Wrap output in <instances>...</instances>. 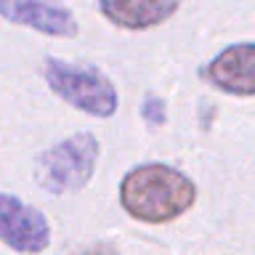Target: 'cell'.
<instances>
[{
	"instance_id": "9c48e42d",
	"label": "cell",
	"mask_w": 255,
	"mask_h": 255,
	"mask_svg": "<svg viewBox=\"0 0 255 255\" xmlns=\"http://www.w3.org/2000/svg\"><path fill=\"white\" fill-rule=\"evenodd\" d=\"M80 255H123V253H117L115 247H109V245H96V247H91V250H85Z\"/></svg>"
},
{
	"instance_id": "6da1fadb",
	"label": "cell",
	"mask_w": 255,
	"mask_h": 255,
	"mask_svg": "<svg viewBox=\"0 0 255 255\" xmlns=\"http://www.w3.org/2000/svg\"><path fill=\"white\" fill-rule=\"evenodd\" d=\"M197 186L186 173L165 162H146L120 181V205L141 223H167L194 205Z\"/></svg>"
},
{
	"instance_id": "7a4b0ae2",
	"label": "cell",
	"mask_w": 255,
	"mask_h": 255,
	"mask_svg": "<svg viewBox=\"0 0 255 255\" xmlns=\"http://www.w3.org/2000/svg\"><path fill=\"white\" fill-rule=\"evenodd\" d=\"M45 83L69 107L93 117H112L117 112V91L99 67L64 59L45 61Z\"/></svg>"
},
{
	"instance_id": "52a82bcc",
	"label": "cell",
	"mask_w": 255,
	"mask_h": 255,
	"mask_svg": "<svg viewBox=\"0 0 255 255\" xmlns=\"http://www.w3.org/2000/svg\"><path fill=\"white\" fill-rule=\"evenodd\" d=\"M181 8V0H99V11L120 29H151L167 21Z\"/></svg>"
},
{
	"instance_id": "8992f818",
	"label": "cell",
	"mask_w": 255,
	"mask_h": 255,
	"mask_svg": "<svg viewBox=\"0 0 255 255\" xmlns=\"http://www.w3.org/2000/svg\"><path fill=\"white\" fill-rule=\"evenodd\" d=\"M202 75L229 96H255V43H234L205 64Z\"/></svg>"
},
{
	"instance_id": "ba28073f",
	"label": "cell",
	"mask_w": 255,
	"mask_h": 255,
	"mask_svg": "<svg viewBox=\"0 0 255 255\" xmlns=\"http://www.w3.org/2000/svg\"><path fill=\"white\" fill-rule=\"evenodd\" d=\"M141 115L149 125H154V128L165 125V120H167L165 101L159 99V96H146V99H143V107H141Z\"/></svg>"
},
{
	"instance_id": "5b68a950",
	"label": "cell",
	"mask_w": 255,
	"mask_h": 255,
	"mask_svg": "<svg viewBox=\"0 0 255 255\" xmlns=\"http://www.w3.org/2000/svg\"><path fill=\"white\" fill-rule=\"evenodd\" d=\"M0 16L40 35L75 37L77 19L61 0H0Z\"/></svg>"
},
{
	"instance_id": "3957f363",
	"label": "cell",
	"mask_w": 255,
	"mask_h": 255,
	"mask_svg": "<svg viewBox=\"0 0 255 255\" xmlns=\"http://www.w3.org/2000/svg\"><path fill=\"white\" fill-rule=\"evenodd\" d=\"M96 162H99V138L88 130L75 133L37 157L35 181L51 194L77 191L93 178Z\"/></svg>"
},
{
	"instance_id": "277c9868",
	"label": "cell",
	"mask_w": 255,
	"mask_h": 255,
	"mask_svg": "<svg viewBox=\"0 0 255 255\" xmlns=\"http://www.w3.org/2000/svg\"><path fill=\"white\" fill-rule=\"evenodd\" d=\"M0 242L16 253H43L51 242V226L37 207L0 191Z\"/></svg>"
}]
</instances>
